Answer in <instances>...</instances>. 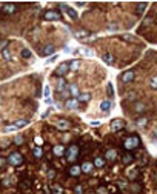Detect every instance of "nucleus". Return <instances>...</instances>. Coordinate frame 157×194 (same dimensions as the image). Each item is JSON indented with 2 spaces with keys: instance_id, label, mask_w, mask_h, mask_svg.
Here are the masks:
<instances>
[{
  "instance_id": "f257e3e1",
  "label": "nucleus",
  "mask_w": 157,
  "mask_h": 194,
  "mask_svg": "<svg viewBox=\"0 0 157 194\" xmlns=\"http://www.w3.org/2000/svg\"><path fill=\"white\" fill-rule=\"evenodd\" d=\"M66 156H68V160L70 162H74L76 159H77V156H79V146L77 145H71L70 148L66 150Z\"/></svg>"
},
{
  "instance_id": "f03ea898",
  "label": "nucleus",
  "mask_w": 157,
  "mask_h": 194,
  "mask_svg": "<svg viewBox=\"0 0 157 194\" xmlns=\"http://www.w3.org/2000/svg\"><path fill=\"white\" fill-rule=\"evenodd\" d=\"M140 143V140L137 136H131V137H128L125 140V148L126 150H134V148H137V145Z\"/></svg>"
},
{
  "instance_id": "7ed1b4c3",
  "label": "nucleus",
  "mask_w": 157,
  "mask_h": 194,
  "mask_svg": "<svg viewBox=\"0 0 157 194\" xmlns=\"http://www.w3.org/2000/svg\"><path fill=\"white\" fill-rule=\"evenodd\" d=\"M9 163L14 165V166L22 165V163H23V156H22L20 153H13L9 156Z\"/></svg>"
},
{
  "instance_id": "20e7f679",
  "label": "nucleus",
  "mask_w": 157,
  "mask_h": 194,
  "mask_svg": "<svg viewBox=\"0 0 157 194\" xmlns=\"http://www.w3.org/2000/svg\"><path fill=\"white\" fill-rule=\"evenodd\" d=\"M68 70H70V63H62V65H59V66H57V70L54 71V74L56 75H65Z\"/></svg>"
},
{
  "instance_id": "39448f33",
  "label": "nucleus",
  "mask_w": 157,
  "mask_h": 194,
  "mask_svg": "<svg viewBox=\"0 0 157 194\" xmlns=\"http://www.w3.org/2000/svg\"><path fill=\"white\" fill-rule=\"evenodd\" d=\"M45 20H60V14L57 11H46L45 13Z\"/></svg>"
},
{
  "instance_id": "423d86ee",
  "label": "nucleus",
  "mask_w": 157,
  "mask_h": 194,
  "mask_svg": "<svg viewBox=\"0 0 157 194\" xmlns=\"http://www.w3.org/2000/svg\"><path fill=\"white\" fill-rule=\"evenodd\" d=\"M60 6H62V9H63L65 13H66V14H68V16H70L71 19H74V20H76V19H77V13H76V11L72 9V8H70V6H68V5H63V3H62V5H60Z\"/></svg>"
},
{
  "instance_id": "0eeeda50",
  "label": "nucleus",
  "mask_w": 157,
  "mask_h": 194,
  "mask_svg": "<svg viewBox=\"0 0 157 194\" xmlns=\"http://www.w3.org/2000/svg\"><path fill=\"white\" fill-rule=\"evenodd\" d=\"M123 126H125V125H123V122H122L120 119H116V120L111 122V129H113V131H120Z\"/></svg>"
},
{
  "instance_id": "6e6552de",
  "label": "nucleus",
  "mask_w": 157,
  "mask_h": 194,
  "mask_svg": "<svg viewBox=\"0 0 157 194\" xmlns=\"http://www.w3.org/2000/svg\"><path fill=\"white\" fill-rule=\"evenodd\" d=\"M122 82H125V83H129V82H132L134 80V73L132 71H126V73L122 74Z\"/></svg>"
},
{
  "instance_id": "1a4fd4ad",
  "label": "nucleus",
  "mask_w": 157,
  "mask_h": 194,
  "mask_svg": "<svg viewBox=\"0 0 157 194\" xmlns=\"http://www.w3.org/2000/svg\"><path fill=\"white\" fill-rule=\"evenodd\" d=\"M3 13H8V14H13V13H16V5H14V3H5V5H3Z\"/></svg>"
},
{
  "instance_id": "9d476101",
  "label": "nucleus",
  "mask_w": 157,
  "mask_h": 194,
  "mask_svg": "<svg viewBox=\"0 0 157 194\" xmlns=\"http://www.w3.org/2000/svg\"><path fill=\"white\" fill-rule=\"evenodd\" d=\"M52 52H54V45H51V43L45 45L43 49H42V56H51Z\"/></svg>"
},
{
  "instance_id": "9b49d317",
  "label": "nucleus",
  "mask_w": 157,
  "mask_h": 194,
  "mask_svg": "<svg viewBox=\"0 0 157 194\" xmlns=\"http://www.w3.org/2000/svg\"><path fill=\"white\" fill-rule=\"evenodd\" d=\"M65 106H66V108H70V109H76L79 106V100H77V99H68L66 103H65Z\"/></svg>"
},
{
  "instance_id": "f8f14e48",
  "label": "nucleus",
  "mask_w": 157,
  "mask_h": 194,
  "mask_svg": "<svg viewBox=\"0 0 157 194\" xmlns=\"http://www.w3.org/2000/svg\"><path fill=\"white\" fill-rule=\"evenodd\" d=\"M102 59H103V62H105L106 65H114V56H113V54H109V52L103 54V56H102Z\"/></svg>"
},
{
  "instance_id": "ddd939ff",
  "label": "nucleus",
  "mask_w": 157,
  "mask_h": 194,
  "mask_svg": "<svg viewBox=\"0 0 157 194\" xmlns=\"http://www.w3.org/2000/svg\"><path fill=\"white\" fill-rule=\"evenodd\" d=\"M100 109L103 113H108L109 109H111V102L109 100H103L102 103H100Z\"/></svg>"
},
{
  "instance_id": "4468645a",
  "label": "nucleus",
  "mask_w": 157,
  "mask_h": 194,
  "mask_svg": "<svg viewBox=\"0 0 157 194\" xmlns=\"http://www.w3.org/2000/svg\"><path fill=\"white\" fill-rule=\"evenodd\" d=\"M70 94H71V96L74 97V99H77V97L80 96V93H79V88H77V86H76V85H70Z\"/></svg>"
},
{
  "instance_id": "2eb2a0df",
  "label": "nucleus",
  "mask_w": 157,
  "mask_h": 194,
  "mask_svg": "<svg viewBox=\"0 0 157 194\" xmlns=\"http://www.w3.org/2000/svg\"><path fill=\"white\" fill-rule=\"evenodd\" d=\"M28 123H29V120H28V119H20V120H17L16 123H14V126H16V128L19 129V128H23V126H26Z\"/></svg>"
},
{
  "instance_id": "dca6fc26",
  "label": "nucleus",
  "mask_w": 157,
  "mask_h": 194,
  "mask_svg": "<svg viewBox=\"0 0 157 194\" xmlns=\"http://www.w3.org/2000/svg\"><path fill=\"white\" fill-rule=\"evenodd\" d=\"M45 102L46 103H51V88L46 85L45 86Z\"/></svg>"
},
{
  "instance_id": "f3484780",
  "label": "nucleus",
  "mask_w": 157,
  "mask_h": 194,
  "mask_svg": "<svg viewBox=\"0 0 157 194\" xmlns=\"http://www.w3.org/2000/svg\"><path fill=\"white\" fill-rule=\"evenodd\" d=\"M52 153H54L56 156H63V153H65V148H63L62 145H57V146L52 148Z\"/></svg>"
},
{
  "instance_id": "a211bd4d",
  "label": "nucleus",
  "mask_w": 157,
  "mask_h": 194,
  "mask_svg": "<svg viewBox=\"0 0 157 194\" xmlns=\"http://www.w3.org/2000/svg\"><path fill=\"white\" fill-rule=\"evenodd\" d=\"M57 128H60V129H68V128H70V122H66V120H59V122H57Z\"/></svg>"
},
{
  "instance_id": "6ab92c4d",
  "label": "nucleus",
  "mask_w": 157,
  "mask_h": 194,
  "mask_svg": "<svg viewBox=\"0 0 157 194\" xmlns=\"http://www.w3.org/2000/svg\"><path fill=\"white\" fill-rule=\"evenodd\" d=\"M79 52L82 56H86V57H93V54L94 52L91 51V49H86V48H82V49H79Z\"/></svg>"
},
{
  "instance_id": "aec40b11",
  "label": "nucleus",
  "mask_w": 157,
  "mask_h": 194,
  "mask_svg": "<svg viewBox=\"0 0 157 194\" xmlns=\"http://www.w3.org/2000/svg\"><path fill=\"white\" fill-rule=\"evenodd\" d=\"M91 170H93V165H91L89 162H85L82 165V171H83V173H91Z\"/></svg>"
},
{
  "instance_id": "412c9836",
  "label": "nucleus",
  "mask_w": 157,
  "mask_h": 194,
  "mask_svg": "<svg viewBox=\"0 0 157 194\" xmlns=\"http://www.w3.org/2000/svg\"><path fill=\"white\" fill-rule=\"evenodd\" d=\"M91 99V94L89 93H83V94H80V96L77 97V100H82V102H88Z\"/></svg>"
},
{
  "instance_id": "4be33fe9",
  "label": "nucleus",
  "mask_w": 157,
  "mask_h": 194,
  "mask_svg": "<svg viewBox=\"0 0 157 194\" xmlns=\"http://www.w3.org/2000/svg\"><path fill=\"white\" fill-rule=\"evenodd\" d=\"M116 156H117L116 150H109L108 153H106V159H108V160H114V159H116Z\"/></svg>"
},
{
  "instance_id": "5701e85b",
  "label": "nucleus",
  "mask_w": 157,
  "mask_h": 194,
  "mask_svg": "<svg viewBox=\"0 0 157 194\" xmlns=\"http://www.w3.org/2000/svg\"><path fill=\"white\" fill-rule=\"evenodd\" d=\"M79 66H80L79 60H72V62L70 63V70H71V71H77V70H79Z\"/></svg>"
},
{
  "instance_id": "b1692460",
  "label": "nucleus",
  "mask_w": 157,
  "mask_h": 194,
  "mask_svg": "<svg viewBox=\"0 0 157 194\" xmlns=\"http://www.w3.org/2000/svg\"><path fill=\"white\" fill-rule=\"evenodd\" d=\"M80 171H82V168H79V166H71V168H70V174H71V176H79Z\"/></svg>"
},
{
  "instance_id": "393cba45",
  "label": "nucleus",
  "mask_w": 157,
  "mask_h": 194,
  "mask_svg": "<svg viewBox=\"0 0 157 194\" xmlns=\"http://www.w3.org/2000/svg\"><path fill=\"white\" fill-rule=\"evenodd\" d=\"M122 160H123L125 165H128V163H131L134 160V157H132L131 154H126V156H123V159H122Z\"/></svg>"
},
{
  "instance_id": "a878e982",
  "label": "nucleus",
  "mask_w": 157,
  "mask_h": 194,
  "mask_svg": "<svg viewBox=\"0 0 157 194\" xmlns=\"http://www.w3.org/2000/svg\"><path fill=\"white\" fill-rule=\"evenodd\" d=\"M94 165L97 166V168H100V166L105 165V160H103L102 157H95V160H94Z\"/></svg>"
},
{
  "instance_id": "bb28decb",
  "label": "nucleus",
  "mask_w": 157,
  "mask_h": 194,
  "mask_svg": "<svg viewBox=\"0 0 157 194\" xmlns=\"http://www.w3.org/2000/svg\"><path fill=\"white\" fill-rule=\"evenodd\" d=\"M2 56H3V59H5V60H11V52H9L8 48H5L2 51Z\"/></svg>"
},
{
  "instance_id": "cd10ccee",
  "label": "nucleus",
  "mask_w": 157,
  "mask_h": 194,
  "mask_svg": "<svg viewBox=\"0 0 157 194\" xmlns=\"http://www.w3.org/2000/svg\"><path fill=\"white\" fill-rule=\"evenodd\" d=\"M34 156H36L37 159H40L42 156H43V151H42V148H39V146L34 148Z\"/></svg>"
},
{
  "instance_id": "c85d7f7f",
  "label": "nucleus",
  "mask_w": 157,
  "mask_h": 194,
  "mask_svg": "<svg viewBox=\"0 0 157 194\" xmlns=\"http://www.w3.org/2000/svg\"><path fill=\"white\" fill-rule=\"evenodd\" d=\"M134 111H137V113L145 111V105L143 103H136V106H134Z\"/></svg>"
},
{
  "instance_id": "c756f323",
  "label": "nucleus",
  "mask_w": 157,
  "mask_h": 194,
  "mask_svg": "<svg viewBox=\"0 0 157 194\" xmlns=\"http://www.w3.org/2000/svg\"><path fill=\"white\" fill-rule=\"evenodd\" d=\"M52 191H54V194H63L62 186H59V185H54V186H52Z\"/></svg>"
},
{
  "instance_id": "7c9ffc66",
  "label": "nucleus",
  "mask_w": 157,
  "mask_h": 194,
  "mask_svg": "<svg viewBox=\"0 0 157 194\" xmlns=\"http://www.w3.org/2000/svg\"><path fill=\"white\" fill-rule=\"evenodd\" d=\"M22 57L29 59V57H31V51H29V49H22Z\"/></svg>"
},
{
  "instance_id": "2f4dec72",
  "label": "nucleus",
  "mask_w": 157,
  "mask_h": 194,
  "mask_svg": "<svg viewBox=\"0 0 157 194\" xmlns=\"http://www.w3.org/2000/svg\"><path fill=\"white\" fill-rule=\"evenodd\" d=\"M57 88H59V91H63V89H66L68 86H66V83H65V80H59V86H57Z\"/></svg>"
},
{
  "instance_id": "473e14b6",
  "label": "nucleus",
  "mask_w": 157,
  "mask_h": 194,
  "mask_svg": "<svg viewBox=\"0 0 157 194\" xmlns=\"http://www.w3.org/2000/svg\"><path fill=\"white\" fill-rule=\"evenodd\" d=\"M149 85H151L152 89H157V77H152L151 82H149Z\"/></svg>"
},
{
  "instance_id": "72a5a7b5",
  "label": "nucleus",
  "mask_w": 157,
  "mask_h": 194,
  "mask_svg": "<svg viewBox=\"0 0 157 194\" xmlns=\"http://www.w3.org/2000/svg\"><path fill=\"white\" fill-rule=\"evenodd\" d=\"M34 142H36V145L39 146V148H40L42 145H43V139H42V137H39V136H37V137L34 139Z\"/></svg>"
},
{
  "instance_id": "f704fd0d",
  "label": "nucleus",
  "mask_w": 157,
  "mask_h": 194,
  "mask_svg": "<svg viewBox=\"0 0 157 194\" xmlns=\"http://www.w3.org/2000/svg\"><path fill=\"white\" fill-rule=\"evenodd\" d=\"M106 89H108V96L113 97V96H114V91H113V85H111V83H108V85H106Z\"/></svg>"
},
{
  "instance_id": "c9c22d12",
  "label": "nucleus",
  "mask_w": 157,
  "mask_h": 194,
  "mask_svg": "<svg viewBox=\"0 0 157 194\" xmlns=\"http://www.w3.org/2000/svg\"><path fill=\"white\" fill-rule=\"evenodd\" d=\"M146 122H148V119H145V117H142V119H139V120H137V125H140V126H145V125H146Z\"/></svg>"
},
{
  "instance_id": "e433bc0d",
  "label": "nucleus",
  "mask_w": 157,
  "mask_h": 194,
  "mask_svg": "<svg viewBox=\"0 0 157 194\" xmlns=\"http://www.w3.org/2000/svg\"><path fill=\"white\" fill-rule=\"evenodd\" d=\"M14 142H16L17 145H22V143H23V137H22V136H17V137L14 139Z\"/></svg>"
},
{
  "instance_id": "4c0bfd02",
  "label": "nucleus",
  "mask_w": 157,
  "mask_h": 194,
  "mask_svg": "<svg viewBox=\"0 0 157 194\" xmlns=\"http://www.w3.org/2000/svg\"><path fill=\"white\" fill-rule=\"evenodd\" d=\"M145 6H146V3H142V5H139V8H137V14H140V13H143V9H145Z\"/></svg>"
},
{
  "instance_id": "58836bf2",
  "label": "nucleus",
  "mask_w": 157,
  "mask_h": 194,
  "mask_svg": "<svg viewBox=\"0 0 157 194\" xmlns=\"http://www.w3.org/2000/svg\"><path fill=\"white\" fill-rule=\"evenodd\" d=\"M16 129H17V128L14 126V125H13V126H6V128H5V132H11V131H16Z\"/></svg>"
},
{
  "instance_id": "ea45409f",
  "label": "nucleus",
  "mask_w": 157,
  "mask_h": 194,
  "mask_svg": "<svg viewBox=\"0 0 157 194\" xmlns=\"http://www.w3.org/2000/svg\"><path fill=\"white\" fill-rule=\"evenodd\" d=\"M74 191H76V194H82L83 188H82V186H80V185H77V186H76V189H74Z\"/></svg>"
},
{
  "instance_id": "a19ab883",
  "label": "nucleus",
  "mask_w": 157,
  "mask_h": 194,
  "mask_svg": "<svg viewBox=\"0 0 157 194\" xmlns=\"http://www.w3.org/2000/svg\"><path fill=\"white\" fill-rule=\"evenodd\" d=\"M123 40H136L132 36H123Z\"/></svg>"
},
{
  "instance_id": "79ce46f5",
  "label": "nucleus",
  "mask_w": 157,
  "mask_h": 194,
  "mask_svg": "<svg viewBox=\"0 0 157 194\" xmlns=\"http://www.w3.org/2000/svg\"><path fill=\"white\" fill-rule=\"evenodd\" d=\"M52 177H54V171H48V179H52Z\"/></svg>"
},
{
  "instance_id": "37998d69",
  "label": "nucleus",
  "mask_w": 157,
  "mask_h": 194,
  "mask_svg": "<svg viewBox=\"0 0 157 194\" xmlns=\"http://www.w3.org/2000/svg\"><path fill=\"white\" fill-rule=\"evenodd\" d=\"M99 194H106V189L105 188H99Z\"/></svg>"
},
{
  "instance_id": "c03bdc74",
  "label": "nucleus",
  "mask_w": 157,
  "mask_h": 194,
  "mask_svg": "<svg viewBox=\"0 0 157 194\" xmlns=\"http://www.w3.org/2000/svg\"><path fill=\"white\" fill-rule=\"evenodd\" d=\"M57 57H59V56H54V57H51V59H49V60H48V63H51V62H54V60L57 59Z\"/></svg>"
},
{
  "instance_id": "a18cd8bd",
  "label": "nucleus",
  "mask_w": 157,
  "mask_h": 194,
  "mask_svg": "<svg viewBox=\"0 0 157 194\" xmlns=\"http://www.w3.org/2000/svg\"><path fill=\"white\" fill-rule=\"evenodd\" d=\"M117 28H119L117 25H111V26H109V29H117Z\"/></svg>"
}]
</instances>
